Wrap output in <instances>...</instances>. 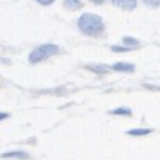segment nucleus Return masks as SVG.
Returning a JSON list of instances; mask_svg holds the SVG:
<instances>
[{
    "label": "nucleus",
    "mask_w": 160,
    "mask_h": 160,
    "mask_svg": "<svg viewBox=\"0 0 160 160\" xmlns=\"http://www.w3.org/2000/svg\"><path fill=\"white\" fill-rule=\"evenodd\" d=\"M2 157L3 158H28V154L24 151H10V152H3Z\"/></svg>",
    "instance_id": "39448f33"
},
{
    "label": "nucleus",
    "mask_w": 160,
    "mask_h": 160,
    "mask_svg": "<svg viewBox=\"0 0 160 160\" xmlns=\"http://www.w3.org/2000/svg\"><path fill=\"white\" fill-rule=\"evenodd\" d=\"M112 3L121 10H126V11H132L135 10L137 7V0H112Z\"/></svg>",
    "instance_id": "7ed1b4c3"
},
{
    "label": "nucleus",
    "mask_w": 160,
    "mask_h": 160,
    "mask_svg": "<svg viewBox=\"0 0 160 160\" xmlns=\"http://www.w3.org/2000/svg\"><path fill=\"white\" fill-rule=\"evenodd\" d=\"M60 52V47L55 46V44H42L39 47H36L30 55H28V61L30 63H38V61H42L55 53Z\"/></svg>",
    "instance_id": "f03ea898"
},
{
    "label": "nucleus",
    "mask_w": 160,
    "mask_h": 160,
    "mask_svg": "<svg viewBox=\"0 0 160 160\" xmlns=\"http://www.w3.org/2000/svg\"><path fill=\"white\" fill-rule=\"evenodd\" d=\"M10 115L8 113H5V112H0V121H3V119H7Z\"/></svg>",
    "instance_id": "4468645a"
},
{
    "label": "nucleus",
    "mask_w": 160,
    "mask_h": 160,
    "mask_svg": "<svg viewBox=\"0 0 160 160\" xmlns=\"http://www.w3.org/2000/svg\"><path fill=\"white\" fill-rule=\"evenodd\" d=\"M152 130L151 129H130L127 130V135L130 137H144V135H149Z\"/></svg>",
    "instance_id": "423d86ee"
},
{
    "label": "nucleus",
    "mask_w": 160,
    "mask_h": 160,
    "mask_svg": "<svg viewBox=\"0 0 160 160\" xmlns=\"http://www.w3.org/2000/svg\"><path fill=\"white\" fill-rule=\"evenodd\" d=\"M112 50H113V52H129V50H132V49H129V47H126V46H112Z\"/></svg>",
    "instance_id": "9b49d317"
},
{
    "label": "nucleus",
    "mask_w": 160,
    "mask_h": 160,
    "mask_svg": "<svg viewBox=\"0 0 160 160\" xmlns=\"http://www.w3.org/2000/svg\"><path fill=\"white\" fill-rule=\"evenodd\" d=\"M122 42H124L126 47H129V49H132L133 46H138V44H140L138 39H135V38H132V36H124V38H122Z\"/></svg>",
    "instance_id": "9d476101"
},
{
    "label": "nucleus",
    "mask_w": 160,
    "mask_h": 160,
    "mask_svg": "<svg viewBox=\"0 0 160 160\" xmlns=\"http://www.w3.org/2000/svg\"><path fill=\"white\" fill-rule=\"evenodd\" d=\"M143 2L146 3V5H149V7H160V0H143Z\"/></svg>",
    "instance_id": "f8f14e48"
},
{
    "label": "nucleus",
    "mask_w": 160,
    "mask_h": 160,
    "mask_svg": "<svg viewBox=\"0 0 160 160\" xmlns=\"http://www.w3.org/2000/svg\"><path fill=\"white\" fill-rule=\"evenodd\" d=\"M112 69L115 71H121V72H133L135 71V66L132 63H126V61H118L112 66Z\"/></svg>",
    "instance_id": "20e7f679"
},
{
    "label": "nucleus",
    "mask_w": 160,
    "mask_h": 160,
    "mask_svg": "<svg viewBox=\"0 0 160 160\" xmlns=\"http://www.w3.org/2000/svg\"><path fill=\"white\" fill-rule=\"evenodd\" d=\"M77 25L80 28V32H83L85 35L90 36H98L104 32V21L101 16L98 14H91V13H85L78 18Z\"/></svg>",
    "instance_id": "f257e3e1"
},
{
    "label": "nucleus",
    "mask_w": 160,
    "mask_h": 160,
    "mask_svg": "<svg viewBox=\"0 0 160 160\" xmlns=\"http://www.w3.org/2000/svg\"><path fill=\"white\" fill-rule=\"evenodd\" d=\"M64 7L71 8V10H77V8L82 7V2H80V0H64Z\"/></svg>",
    "instance_id": "1a4fd4ad"
},
{
    "label": "nucleus",
    "mask_w": 160,
    "mask_h": 160,
    "mask_svg": "<svg viewBox=\"0 0 160 160\" xmlns=\"http://www.w3.org/2000/svg\"><path fill=\"white\" fill-rule=\"evenodd\" d=\"M88 69L93 71V72H96V74H105V72H108L110 68L108 66H104V64H90Z\"/></svg>",
    "instance_id": "0eeeda50"
},
{
    "label": "nucleus",
    "mask_w": 160,
    "mask_h": 160,
    "mask_svg": "<svg viewBox=\"0 0 160 160\" xmlns=\"http://www.w3.org/2000/svg\"><path fill=\"white\" fill-rule=\"evenodd\" d=\"M38 3H41V5H52L53 3V0H36Z\"/></svg>",
    "instance_id": "ddd939ff"
},
{
    "label": "nucleus",
    "mask_w": 160,
    "mask_h": 160,
    "mask_svg": "<svg viewBox=\"0 0 160 160\" xmlns=\"http://www.w3.org/2000/svg\"><path fill=\"white\" fill-rule=\"evenodd\" d=\"M93 2L98 3V5H102V3H104V0H93Z\"/></svg>",
    "instance_id": "2eb2a0df"
},
{
    "label": "nucleus",
    "mask_w": 160,
    "mask_h": 160,
    "mask_svg": "<svg viewBox=\"0 0 160 160\" xmlns=\"http://www.w3.org/2000/svg\"><path fill=\"white\" fill-rule=\"evenodd\" d=\"M110 115H122V116H130L132 115V110L129 107H118L115 110L110 112Z\"/></svg>",
    "instance_id": "6e6552de"
}]
</instances>
